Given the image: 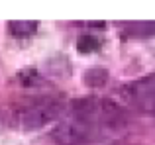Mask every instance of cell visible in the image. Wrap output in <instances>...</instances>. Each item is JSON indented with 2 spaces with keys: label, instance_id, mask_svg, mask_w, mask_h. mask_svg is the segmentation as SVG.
I'll use <instances>...</instances> for the list:
<instances>
[{
  "label": "cell",
  "instance_id": "obj_6",
  "mask_svg": "<svg viewBox=\"0 0 155 145\" xmlns=\"http://www.w3.org/2000/svg\"><path fill=\"white\" fill-rule=\"evenodd\" d=\"M100 47H102V41L94 34H83L77 41V49L81 53H96Z\"/></svg>",
  "mask_w": 155,
  "mask_h": 145
},
{
  "label": "cell",
  "instance_id": "obj_4",
  "mask_svg": "<svg viewBox=\"0 0 155 145\" xmlns=\"http://www.w3.org/2000/svg\"><path fill=\"white\" fill-rule=\"evenodd\" d=\"M124 37H151L155 35V22H132V24H126L124 26Z\"/></svg>",
  "mask_w": 155,
  "mask_h": 145
},
{
  "label": "cell",
  "instance_id": "obj_1",
  "mask_svg": "<svg viewBox=\"0 0 155 145\" xmlns=\"http://www.w3.org/2000/svg\"><path fill=\"white\" fill-rule=\"evenodd\" d=\"M126 127V114L116 102L84 96L71 104L69 116L51 131L55 145H94Z\"/></svg>",
  "mask_w": 155,
  "mask_h": 145
},
{
  "label": "cell",
  "instance_id": "obj_3",
  "mask_svg": "<svg viewBox=\"0 0 155 145\" xmlns=\"http://www.w3.org/2000/svg\"><path fill=\"white\" fill-rule=\"evenodd\" d=\"M124 94L136 108L143 112H153L155 108V75L134 80L124 88Z\"/></svg>",
  "mask_w": 155,
  "mask_h": 145
},
{
  "label": "cell",
  "instance_id": "obj_7",
  "mask_svg": "<svg viewBox=\"0 0 155 145\" xmlns=\"http://www.w3.org/2000/svg\"><path fill=\"white\" fill-rule=\"evenodd\" d=\"M108 79V72L106 71H87L84 72V82L91 84V86H102Z\"/></svg>",
  "mask_w": 155,
  "mask_h": 145
},
{
  "label": "cell",
  "instance_id": "obj_8",
  "mask_svg": "<svg viewBox=\"0 0 155 145\" xmlns=\"http://www.w3.org/2000/svg\"><path fill=\"white\" fill-rule=\"evenodd\" d=\"M153 112H155V108H153Z\"/></svg>",
  "mask_w": 155,
  "mask_h": 145
},
{
  "label": "cell",
  "instance_id": "obj_2",
  "mask_svg": "<svg viewBox=\"0 0 155 145\" xmlns=\"http://www.w3.org/2000/svg\"><path fill=\"white\" fill-rule=\"evenodd\" d=\"M61 112H63V102L59 98L53 96L39 98L18 112V124L22 126V130H39L55 118H59Z\"/></svg>",
  "mask_w": 155,
  "mask_h": 145
},
{
  "label": "cell",
  "instance_id": "obj_5",
  "mask_svg": "<svg viewBox=\"0 0 155 145\" xmlns=\"http://www.w3.org/2000/svg\"><path fill=\"white\" fill-rule=\"evenodd\" d=\"M39 24L34 20H16V22H8V31L14 37H31L38 31Z\"/></svg>",
  "mask_w": 155,
  "mask_h": 145
}]
</instances>
